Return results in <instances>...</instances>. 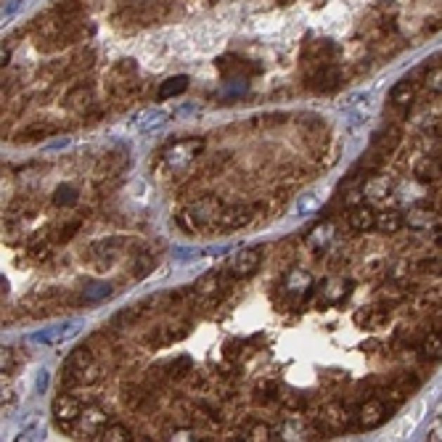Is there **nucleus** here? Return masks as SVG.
I'll use <instances>...</instances> for the list:
<instances>
[{"mask_svg":"<svg viewBox=\"0 0 442 442\" xmlns=\"http://www.w3.org/2000/svg\"><path fill=\"white\" fill-rule=\"evenodd\" d=\"M223 207L226 204H223L220 199H215V196H202V199H196L188 209H183L181 220L183 223H188V226H193V228L217 226Z\"/></svg>","mask_w":442,"mask_h":442,"instance_id":"nucleus-1","label":"nucleus"},{"mask_svg":"<svg viewBox=\"0 0 442 442\" xmlns=\"http://www.w3.org/2000/svg\"><path fill=\"white\" fill-rule=\"evenodd\" d=\"M136 74H138V64L133 58H122V61H117L112 69V74H109V93H112L114 98H127L133 88H136Z\"/></svg>","mask_w":442,"mask_h":442,"instance_id":"nucleus-2","label":"nucleus"},{"mask_svg":"<svg viewBox=\"0 0 442 442\" xmlns=\"http://www.w3.org/2000/svg\"><path fill=\"white\" fill-rule=\"evenodd\" d=\"M202 148H204L202 141H181V143H175V146H170L162 154V162H164V167L170 172H181L191 162H196V157L202 154Z\"/></svg>","mask_w":442,"mask_h":442,"instance_id":"nucleus-3","label":"nucleus"},{"mask_svg":"<svg viewBox=\"0 0 442 442\" xmlns=\"http://www.w3.org/2000/svg\"><path fill=\"white\" fill-rule=\"evenodd\" d=\"M389 410H392V403H386L384 397H365L355 413V421L360 429H376L389 419Z\"/></svg>","mask_w":442,"mask_h":442,"instance_id":"nucleus-4","label":"nucleus"},{"mask_svg":"<svg viewBox=\"0 0 442 442\" xmlns=\"http://www.w3.org/2000/svg\"><path fill=\"white\" fill-rule=\"evenodd\" d=\"M127 244H130V238H122V236H114V238H101V241H96L91 249H88V260H93L98 265V271H106L109 265H112L122 252L127 249Z\"/></svg>","mask_w":442,"mask_h":442,"instance_id":"nucleus-5","label":"nucleus"},{"mask_svg":"<svg viewBox=\"0 0 442 442\" xmlns=\"http://www.w3.org/2000/svg\"><path fill=\"white\" fill-rule=\"evenodd\" d=\"M342 79H344L342 69L331 61V64H323V67L318 69H310L305 77V85L307 91L313 93H334L342 85Z\"/></svg>","mask_w":442,"mask_h":442,"instance_id":"nucleus-6","label":"nucleus"},{"mask_svg":"<svg viewBox=\"0 0 442 442\" xmlns=\"http://www.w3.org/2000/svg\"><path fill=\"white\" fill-rule=\"evenodd\" d=\"M337 56V46L326 40V37H310L302 48V67L310 72V69H318L323 64H331Z\"/></svg>","mask_w":442,"mask_h":442,"instance_id":"nucleus-7","label":"nucleus"},{"mask_svg":"<svg viewBox=\"0 0 442 442\" xmlns=\"http://www.w3.org/2000/svg\"><path fill=\"white\" fill-rule=\"evenodd\" d=\"M53 419H56L58 429L61 431H74V421L79 419V413H82V403H79L74 395H69V392H61V395L53 397Z\"/></svg>","mask_w":442,"mask_h":442,"instance_id":"nucleus-8","label":"nucleus"},{"mask_svg":"<svg viewBox=\"0 0 442 442\" xmlns=\"http://www.w3.org/2000/svg\"><path fill=\"white\" fill-rule=\"evenodd\" d=\"M352 421H355L352 410L347 408V405H342V403H329L326 408L320 410V416H318L320 431H326V434H334V431H342V429H350Z\"/></svg>","mask_w":442,"mask_h":442,"instance_id":"nucleus-9","label":"nucleus"},{"mask_svg":"<svg viewBox=\"0 0 442 442\" xmlns=\"http://www.w3.org/2000/svg\"><path fill=\"white\" fill-rule=\"evenodd\" d=\"M260 262H262L260 249H252V247H247V249H241L236 257L230 260L228 273H230V278H233V281H247V278H252L254 273L260 271Z\"/></svg>","mask_w":442,"mask_h":442,"instance_id":"nucleus-10","label":"nucleus"},{"mask_svg":"<svg viewBox=\"0 0 442 442\" xmlns=\"http://www.w3.org/2000/svg\"><path fill=\"white\" fill-rule=\"evenodd\" d=\"M257 217V212L247 204H228L223 207V212H220V220H217V226L220 230H238V228H247L252 226V220Z\"/></svg>","mask_w":442,"mask_h":442,"instance_id":"nucleus-11","label":"nucleus"},{"mask_svg":"<svg viewBox=\"0 0 442 442\" xmlns=\"http://www.w3.org/2000/svg\"><path fill=\"white\" fill-rule=\"evenodd\" d=\"M106 424H109V421H106V413H103L98 405H88V408H82L79 419L74 421V431L82 434V437H93V440H96Z\"/></svg>","mask_w":442,"mask_h":442,"instance_id":"nucleus-12","label":"nucleus"},{"mask_svg":"<svg viewBox=\"0 0 442 442\" xmlns=\"http://www.w3.org/2000/svg\"><path fill=\"white\" fill-rule=\"evenodd\" d=\"M217 69L226 74V77H249L257 72V64L249 61V58L244 56H236V53H226V56L217 58Z\"/></svg>","mask_w":442,"mask_h":442,"instance_id":"nucleus-13","label":"nucleus"},{"mask_svg":"<svg viewBox=\"0 0 442 442\" xmlns=\"http://www.w3.org/2000/svg\"><path fill=\"white\" fill-rule=\"evenodd\" d=\"M416 101V82L413 79H397L389 91V106L397 109V112H408L410 106Z\"/></svg>","mask_w":442,"mask_h":442,"instance_id":"nucleus-14","label":"nucleus"},{"mask_svg":"<svg viewBox=\"0 0 442 442\" xmlns=\"http://www.w3.org/2000/svg\"><path fill=\"white\" fill-rule=\"evenodd\" d=\"M64 106L72 112H91L93 109V85L91 82H77L72 85L64 96Z\"/></svg>","mask_w":442,"mask_h":442,"instance_id":"nucleus-15","label":"nucleus"},{"mask_svg":"<svg viewBox=\"0 0 442 442\" xmlns=\"http://www.w3.org/2000/svg\"><path fill=\"white\" fill-rule=\"evenodd\" d=\"M58 133V125H53V122H30L27 127H22L16 136H13V141L16 143H40V141H48L51 136H56Z\"/></svg>","mask_w":442,"mask_h":442,"instance_id":"nucleus-16","label":"nucleus"},{"mask_svg":"<svg viewBox=\"0 0 442 442\" xmlns=\"http://www.w3.org/2000/svg\"><path fill=\"white\" fill-rule=\"evenodd\" d=\"M400 141H403V130H400V125H386L374 136V146L371 148L379 151L382 157H389V154L400 146Z\"/></svg>","mask_w":442,"mask_h":442,"instance_id":"nucleus-17","label":"nucleus"},{"mask_svg":"<svg viewBox=\"0 0 442 442\" xmlns=\"http://www.w3.org/2000/svg\"><path fill=\"white\" fill-rule=\"evenodd\" d=\"M93 64H96V53L93 51H82V53L72 56L69 61H64V64H56V72L58 77H77L82 72H88Z\"/></svg>","mask_w":442,"mask_h":442,"instance_id":"nucleus-18","label":"nucleus"},{"mask_svg":"<svg viewBox=\"0 0 442 442\" xmlns=\"http://www.w3.org/2000/svg\"><path fill=\"white\" fill-rule=\"evenodd\" d=\"M392 316V307L389 305H374V307H363L358 316H355V323L358 326H365V329H379V326H384L386 320Z\"/></svg>","mask_w":442,"mask_h":442,"instance_id":"nucleus-19","label":"nucleus"},{"mask_svg":"<svg viewBox=\"0 0 442 442\" xmlns=\"http://www.w3.org/2000/svg\"><path fill=\"white\" fill-rule=\"evenodd\" d=\"M363 193L368 202H384L386 196L392 193V181L382 178L379 172H374V175H368L363 181Z\"/></svg>","mask_w":442,"mask_h":442,"instance_id":"nucleus-20","label":"nucleus"},{"mask_svg":"<svg viewBox=\"0 0 442 442\" xmlns=\"http://www.w3.org/2000/svg\"><path fill=\"white\" fill-rule=\"evenodd\" d=\"M413 175H416V181L421 183H440L442 181V162L431 157H421L416 164H413Z\"/></svg>","mask_w":442,"mask_h":442,"instance_id":"nucleus-21","label":"nucleus"},{"mask_svg":"<svg viewBox=\"0 0 442 442\" xmlns=\"http://www.w3.org/2000/svg\"><path fill=\"white\" fill-rule=\"evenodd\" d=\"M416 350H419L421 358H424V360H429V363L442 360V329L427 331Z\"/></svg>","mask_w":442,"mask_h":442,"instance_id":"nucleus-22","label":"nucleus"},{"mask_svg":"<svg viewBox=\"0 0 442 442\" xmlns=\"http://www.w3.org/2000/svg\"><path fill=\"white\" fill-rule=\"evenodd\" d=\"M350 228L363 233V230H371L376 228V209L368 204H358L350 209Z\"/></svg>","mask_w":442,"mask_h":442,"instance_id":"nucleus-23","label":"nucleus"},{"mask_svg":"<svg viewBox=\"0 0 442 442\" xmlns=\"http://www.w3.org/2000/svg\"><path fill=\"white\" fill-rule=\"evenodd\" d=\"M347 294H350V281H344V278H331L320 289L323 305H339L342 299H347Z\"/></svg>","mask_w":442,"mask_h":442,"instance_id":"nucleus-24","label":"nucleus"},{"mask_svg":"<svg viewBox=\"0 0 442 442\" xmlns=\"http://www.w3.org/2000/svg\"><path fill=\"white\" fill-rule=\"evenodd\" d=\"M91 363H96V350H93V344H85V347H77V350L69 352V358L64 360V371H82V368H88Z\"/></svg>","mask_w":442,"mask_h":442,"instance_id":"nucleus-25","label":"nucleus"},{"mask_svg":"<svg viewBox=\"0 0 442 442\" xmlns=\"http://www.w3.org/2000/svg\"><path fill=\"white\" fill-rule=\"evenodd\" d=\"M334 226L331 223H318V226H313V230L307 233L305 244L310 247V249H326L331 241H334Z\"/></svg>","mask_w":442,"mask_h":442,"instance_id":"nucleus-26","label":"nucleus"},{"mask_svg":"<svg viewBox=\"0 0 442 442\" xmlns=\"http://www.w3.org/2000/svg\"><path fill=\"white\" fill-rule=\"evenodd\" d=\"M403 226H405V215H403V212H397V209L376 212V230H382V233H386V236L397 233Z\"/></svg>","mask_w":442,"mask_h":442,"instance_id":"nucleus-27","label":"nucleus"},{"mask_svg":"<svg viewBox=\"0 0 442 442\" xmlns=\"http://www.w3.org/2000/svg\"><path fill=\"white\" fill-rule=\"evenodd\" d=\"M186 91H188V77L186 74H175V77H167L159 85L157 98L159 101H167V98H175V96H181Z\"/></svg>","mask_w":442,"mask_h":442,"instance_id":"nucleus-28","label":"nucleus"},{"mask_svg":"<svg viewBox=\"0 0 442 442\" xmlns=\"http://www.w3.org/2000/svg\"><path fill=\"white\" fill-rule=\"evenodd\" d=\"M434 223V209L427 204H413L405 215V226L410 228H429Z\"/></svg>","mask_w":442,"mask_h":442,"instance_id":"nucleus-29","label":"nucleus"},{"mask_svg":"<svg viewBox=\"0 0 442 442\" xmlns=\"http://www.w3.org/2000/svg\"><path fill=\"white\" fill-rule=\"evenodd\" d=\"M313 286V278H310V273L305 271H292L289 275H286V284L284 289L289 292V294H294V297H302Z\"/></svg>","mask_w":442,"mask_h":442,"instance_id":"nucleus-30","label":"nucleus"},{"mask_svg":"<svg viewBox=\"0 0 442 442\" xmlns=\"http://www.w3.org/2000/svg\"><path fill=\"white\" fill-rule=\"evenodd\" d=\"M164 382H181V379H186L188 374H193L191 371V360L188 358H178V360H172V363H167L164 368Z\"/></svg>","mask_w":442,"mask_h":442,"instance_id":"nucleus-31","label":"nucleus"},{"mask_svg":"<svg viewBox=\"0 0 442 442\" xmlns=\"http://www.w3.org/2000/svg\"><path fill=\"white\" fill-rule=\"evenodd\" d=\"M96 440H101V442H127V440H133V431L127 429L125 424H106Z\"/></svg>","mask_w":442,"mask_h":442,"instance_id":"nucleus-32","label":"nucleus"},{"mask_svg":"<svg viewBox=\"0 0 442 442\" xmlns=\"http://www.w3.org/2000/svg\"><path fill=\"white\" fill-rule=\"evenodd\" d=\"M112 294V284H88L82 292H79V305H85V302H101L106 297Z\"/></svg>","mask_w":442,"mask_h":442,"instance_id":"nucleus-33","label":"nucleus"},{"mask_svg":"<svg viewBox=\"0 0 442 442\" xmlns=\"http://www.w3.org/2000/svg\"><path fill=\"white\" fill-rule=\"evenodd\" d=\"M77 196H79V193H77V188H74V186L61 183L56 191H53V199H51V202H53L56 207H74V204H77Z\"/></svg>","mask_w":442,"mask_h":442,"instance_id":"nucleus-34","label":"nucleus"},{"mask_svg":"<svg viewBox=\"0 0 442 442\" xmlns=\"http://www.w3.org/2000/svg\"><path fill=\"white\" fill-rule=\"evenodd\" d=\"M273 437L271 427L265 421H252L244 427V440H254V442H268Z\"/></svg>","mask_w":442,"mask_h":442,"instance_id":"nucleus-35","label":"nucleus"},{"mask_svg":"<svg viewBox=\"0 0 442 442\" xmlns=\"http://www.w3.org/2000/svg\"><path fill=\"white\" fill-rule=\"evenodd\" d=\"M424 88L431 96H442V67H431L424 74Z\"/></svg>","mask_w":442,"mask_h":442,"instance_id":"nucleus-36","label":"nucleus"},{"mask_svg":"<svg viewBox=\"0 0 442 442\" xmlns=\"http://www.w3.org/2000/svg\"><path fill=\"white\" fill-rule=\"evenodd\" d=\"M79 230V223L77 220H72V223H61V228L56 230V236H53V241L56 244H67L69 238H74Z\"/></svg>","mask_w":442,"mask_h":442,"instance_id":"nucleus-37","label":"nucleus"},{"mask_svg":"<svg viewBox=\"0 0 442 442\" xmlns=\"http://www.w3.org/2000/svg\"><path fill=\"white\" fill-rule=\"evenodd\" d=\"M281 405H284L286 410H305L307 400L305 395H299V392H286V395H281Z\"/></svg>","mask_w":442,"mask_h":442,"instance_id":"nucleus-38","label":"nucleus"},{"mask_svg":"<svg viewBox=\"0 0 442 442\" xmlns=\"http://www.w3.org/2000/svg\"><path fill=\"white\" fill-rule=\"evenodd\" d=\"M19 365V358H16V350L8 347V350H3V374H13V368Z\"/></svg>","mask_w":442,"mask_h":442,"instance_id":"nucleus-39","label":"nucleus"},{"mask_svg":"<svg viewBox=\"0 0 442 442\" xmlns=\"http://www.w3.org/2000/svg\"><path fill=\"white\" fill-rule=\"evenodd\" d=\"M326 382H329V384H347V374H344V371H329V374H326Z\"/></svg>","mask_w":442,"mask_h":442,"instance_id":"nucleus-40","label":"nucleus"},{"mask_svg":"<svg viewBox=\"0 0 442 442\" xmlns=\"http://www.w3.org/2000/svg\"><path fill=\"white\" fill-rule=\"evenodd\" d=\"M429 442H442V419L429 429Z\"/></svg>","mask_w":442,"mask_h":442,"instance_id":"nucleus-41","label":"nucleus"},{"mask_svg":"<svg viewBox=\"0 0 442 442\" xmlns=\"http://www.w3.org/2000/svg\"><path fill=\"white\" fill-rule=\"evenodd\" d=\"M316 196H305V204H299V212H310V209H316Z\"/></svg>","mask_w":442,"mask_h":442,"instance_id":"nucleus-42","label":"nucleus"},{"mask_svg":"<svg viewBox=\"0 0 442 442\" xmlns=\"http://www.w3.org/2000/svg\"><path fill=\"white\" fill-rule=\"evenodd\" d=\"M434 323H437V329H442V305L437 307V313H434Z\"/></svg>","mask_w":442,"mask_h":442,"instance_id":"nucleus-43","label":"nucleus"}]
</instances>
